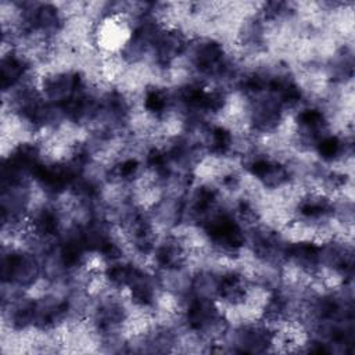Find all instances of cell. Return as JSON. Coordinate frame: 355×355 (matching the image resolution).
<instances>
[{"instance_id":"1","label":"cell","mask_w":355,"mask_h":355,"mask_svg":"<svg viewBox=\"0 0 355 355\" xmlns=\"http://www.w3.org/2000/svg\"><path fill=\"white\" fill-rule=\"evenodd\" d=\"M0 276L1 284L32 293L43 282L40 255L24 244L3 243Z\"/></svg>"}]
</instances>
